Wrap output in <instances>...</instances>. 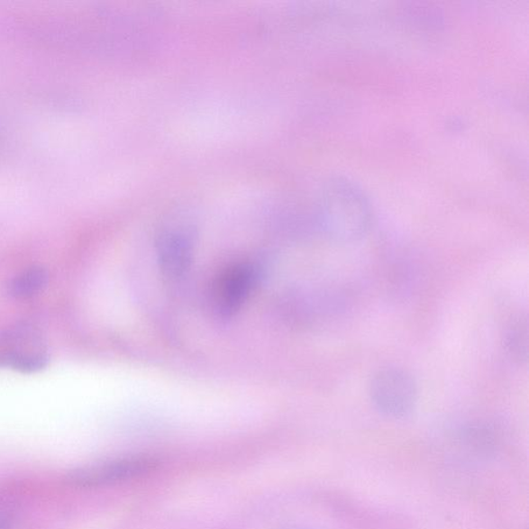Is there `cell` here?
<instances>
[{"instance_id":"3","label":"cell","mask_w":529,"mask_h":529,"mask_svg":"<svg viewBox=\"0 0 529 529\" xmlns=\"http://www.w3.org/2000/svg\"><path fill=\"white\" fill-rule=\"evenodd\" d=\"M256 280V269L251 264L237 263L224 269L218 275L211 291L216 313L223 317L235 315L249 298Z\"/></svg>"},{"instance_id":"4","label":"cell","mask_w":529,"mask_h":529,"mask_svg":"<svg viewBox=\"0 0 529 529\" xmlns=\"http://www.w3.org/2000/svg\"><path fill=\"white\" fill-rule=\"evenodd\" d=\"M159 463L158 460L150 456L122 458L78 470L68 476V479L75 485L84 487L122 483L150 474L159 467Z\"/></svg>"},{"instance_id":"5","label":"cell","mask_w":529,"mask_h":529,"mask_svg":"<svg viewBox=\"0 0 529 529\" xmlns=\"http://www.w3.org/2000/svg\"><path fill=\"white\" fill-rule=\"evenodd\" d=\"M5 343L0 363L23 372L45 368L48 355L37 331L27 326L14 328L5 336Z\"/></svg>"},{"instance_id":"1","label":"cell","mask_w":529,"mask_h":529,"mask_svg":"<svg viewBox=\"0 0 529 529\" xmlns=\"http://www.w3.org/2000/svg\"><path fill=\"white\" fill-rule=\"evenodd\" d=\"M371 207L363 190L354 182L335 178L324 192L322 224L337 242L351 243L362 239L369 230Z\"/></svg>"},{"instance_id":"9","label":"cell","mask_w":529,"mask_h":529,"mask_svg":"<svg viewBox=\"0 0 529 529\" xmlns=\"http://www.w3.org/2000/svg\"><path fill=\"white\" fill-rule=\"evenodd\" d=\"M292 529H301V528H292Z\"/></svg>"},{"instance_id":"7","label":"cell","mask_w":529,"mask_h":529,"mask_svg":"<svg viewBox=\"0 0 529 529\" xmlns=\"http://www.w3.org/2000/svg\"><path fill=\"white\" fill-rule=\"evenodd\" d=\"M504 348L517 363H526L528 357V322L525 315H514L504 331Z\"/></svg>"},{"instance_id":"2","label":"cell","mask_w":529,"mask_h":529,"mask_svg":"<svg viewBox=\"0 0 529 529\" xmlns=\"http://www.w3.org/2000/svg\"><path fill=\"white\" fill-rule=\"evenodd\" d=\"M372 405L387 417H407L418 401V386L410 372L397 368L380 369L369 384Z\"/></svg>"},{"instance_id":"8","label":"cell","mask_w":529,"mask_h":529,"mask_svg":"<svg viewBox=\"0 0 529 529\" xmlns=\"http://www.w3.org/2000/svg\"><path fill=\"white\" fill-rule=\"evenodd\" d=\"M48 274L43 268L32 267L17 275L9 285V293L13 297L26 299L33 297L46 287Z\"/></svg>"},{"instance_id":"6","label":"cell","mask_w":529,"mask_h":529,"mask_svg":"<svg viewBox=\"0 0 529 529\" xmlns=\"http://www.w3.org/2000/svg\"><path fill=\"white\" fill-rule=\"evenodd\" d=\"M158 259L162 274L171 280L185 277L193 260V243L182 233H169L159 242Z\"/></svg>"}]
</instances>
